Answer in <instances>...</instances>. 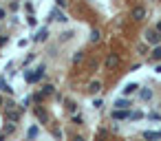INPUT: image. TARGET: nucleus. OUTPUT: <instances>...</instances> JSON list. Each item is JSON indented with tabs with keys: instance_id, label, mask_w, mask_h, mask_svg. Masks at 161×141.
<instances>
[{
	"instance_id": "4",
	"label": "nucleus",
	"mask_w": 161,
	"mask_h": 141,
	"mask_svg": "<svg viewBox=\"0 0 161 141\" xmlns=\"http://www.w3.org/2000/svg\"><path fill=\"white\" fill-rule=\"evenodd\" d=\"M146 18V9L144 7H135L132 9V20H144Z\"/></svg>"
},
{
	"instance_id": "2",
	"label": "nucleus",
	"mask_w": 161,
	"mask_h": 141,
	"mask_svg": "<svg viewBox=\"0 0 161 141\" xmlns=\"http://www.w3.org/2000/svg\"><path fill=\"white\" fill-rule=\"evenodd\" d=\"M128 108H130V99H126V97L115 102V110H128Z\"/></svg>"
},
{
	"instance_id": "7",
	"label": "nucleus",
	"mask_w": 161,
	"mask_h": 141,
	"mask_svg": "<svg viewBox=\"0 0 161 141\" xmlns=\"http://www.w3.org/2000/svg\"><path fill=\"white\" fill-rule=\"evenodd\" d=\"M141 137H144V139H148V141H157V139H161V132H148V130H146Z\"/></svg>"
},
{
	"instance_id": "15",
	"label": "nucleus",
	"mask_w": 161,
	"mask_h": 141,
	"mask_svg": "<svg viewBox=\"0 0 161 141\" xmlns=\"http://www.w3.org/2000/svg\"><path fill=\"white\" fill-rule=\"evenodd\" d=\"M27 137H29V139L38 137V128H35V126H31V128H29V132H27Z\"/></svg>"
},
{
	"instance_id": "16",
	"label": "nucleus",
	"mask_w": 161,
	"mask_h": 141,
	"mask_svg": "<svg viewBox=\"0 0 161 141\" xmlns=\"http://www.w3.org/2000/svg\"><path fill=\"white\" fill-rule=\"evenodd\" d=\"M33 38H35L38 42H40V40H47V29H42V31H40L38 35H33Z\"/></svg>"
},
{
	"instance_id": "10",
	"label": "nucleus",
	"mask_w": 161,
	"mask_h": 141,
	"mask_svg": "<svg viewBox=\"0 0 161 141\" xmlns=\"http://www.w3.org/2000/svg\"><path fill=\"white\" fill-rule=\"evenodd\" d=\"M139 97H141V99H144V102H148V99H150V97H152V90H150V88H144V90H141V93H139Z\"/></svg>"
},
{
	"instance_id": "17",
	"label": "nucleus",
	"mask_w": 161,
	"mask_h": 141,
	"mask_svg": "<svg viewBox=\"0 0 161 141\" xmlns=\"http://www.w3.org/2000/svg\"><path fill=\"white\" fill-rule=\"evenodd\" d=\"M144 117V112H139V110H135V112H130V119H141Z\"/></svg>"
},
{
	"instance_id": "5",
	"label": "nucleus",
	"mask_w": 161,
	"mask_h": 141,
	"mask_svg": "<svg viewBox=\"0 0 161 141\" xmlns=\"http://www.w3.org/2000/svg\"><path fill=\"white\" fill-rule=\"evenodd\" d=\"M113 119H130V110H113Z\"/></svg>"
},
{
	"instance_id": "21",
	"label": "nucleus",
	"mask_w": 161,
	"mask_h": 141,
	"mask_svg": "<svg viewBox=\"0 0 161 141\" xmlns=\"http://www.w3.org/2000/svg\"><path fill=\"white\" fill-rule=\"evenodd\" d=\"M66 5V0H58V7H64Z\"/></svg>"
},
{
	"instance_id": "18",
	"label": "nucleus",
	"mask_w": 161,
	"mask_h": 141,
	"mask_svg": "<svg viewBox=\"0 0 161 141\" xmlns=\"http://www.w3.org/2000/svg\"><path fill=\"white\" fill-rule=\"evenodd\" d=\"M90 40H93V42H97V40H99V31H93V35H90Z\"/></svg>"
},
{
	"instance_id": "22",
	"label": "nucleus",
	"mask_w": 161,
	"mask_h": 141,
	"mask_svg": "<svg viewBox=\"0 0 161 141\" xmlns=\"http://www.w3.org/2000/svg\"><path fill=\"white\" fill-rule=\"evenodd\" d=\"M73 141H84V139H82V137H75V139H73Z\"/></svg>"
},
{
	"instance_id": "19",
	"label": "nucleus",
	"mask_w": 161,
	"mask_h": 141,
	"mask_svg": "<svg viewBox=\"0 0 161 141\" xmlns=\"http://www.w3.org/2000/svg\"><path fill=\"white\" fill-rule=\"evenodd\" d=\"M154 31H157V33H161V20L157 22V27H154Z\"/></svg>"
},
{
	"instance_id": "3",
	"label": "nucleus",
	"mask_w": 161,
	"mask_h": 141,
	"mask_svg": "<svg viewBox=\"0 0 161 141\" xmlns=\"http://www.w3.org/2000/svg\"><path fill=\"white\" fill-rule=\"evenodd\" d=\"M51 20H58V22H64V20H66V16H64V13H62V11L58 9V7H53V9H51Z\"/></svg>"
},
{
	"instance_id": "12",
	"label": "nucleus",
	"mask_w": 161,
	"mask_h": 141,
	"mask_svg": "<svg viewBox=\"0 0 161 141\" xmlns=\"http://www.w3.org/2000/svg\"><path fill=\"white\" fill-rule=\"evenodd\" d=\"M35 115H38V119H40L42 124H47V112H44L42 108H35Z\"/></svg>"
},
{
	"instance_id": "20",
	"label": "nucleus",
	"mask_w": 161,
	"mask_h": 141,
	"mask_svg": "<svg viewBox=\"0 0 161 141\" xmlns=\"http://www.w3.org/2000/svg\"><path fill=\"white\" fill-rule=\"evenodd\" d=\"M5 16H7V11H5V9H2V7H0V20H2V18H5Z\"/></svg>"
},
{
	"instance_id": "6",
	"label": "nucleus",
	"mask_w": 161,
	"mask_h": 141,
	"mask_svg": "<svg viewBox=\"0 0 161 141\" xmlns=\"http://www.w3.org/2000/svg\"><path fill=\"white\" fill-rule=\"evenodd\" d=\"M137 88H139V84H135V82L126 84V86H124V95H126V97H128V95H132V93H137Z\"/></svg>"
},
{
	"instance_id": "9",
	"label": "nucleus",
	"mask_w": 161,
	"mask_h": 141,
	"mask_svg": "<svg viewBox=\"0 0 161 141\" xmlns=\"http://www.w3.org/2000/svg\"><path fill=\"white\" fill-rule=\"evenodd\" d=\"M99 88H102V84L99 82H93V84L88 86V93H90V95H95V93H99Z\"/></svg>"
},
{
	"instance_id": "11",
	"label": "nucleus",
	"mask_w": 161,
	"mask_h": 141,
	"mask_svg": "<svg viewBox=\"0 0 161 141\" xmlns=\"http://www.w3.org/2000/svg\"><path fill=\"white\" fill-rule=\"evenodd\" d=\"M150 60H161V44L152 49V55H150Z\"/></svg>"
},
{
	"instance_id": "13",
	"label": "nucleus",
	"mask_w": 161,
	"mask_h": 141,
	"mask_svg": "<svg viewBox=\"0 0 161 141\" xmlns=\"http://www.w3.org/2000/svg\"><path fill=\"white\" fill-rule=\"evenodd\" d=\"M117 60H119L117 55H108V60H106V66H108V68H110V66H115V64H117Z\"/></svg>"
},
{
	"instance_id": "8",
	"label": "nucleus",
	"mask_w": 161,
	"mask_h": 141,
	"mask_svg": "<svg viewBox=\"0 0 161 141\" xmlns=\"http://www.w3.org/2000/svg\"><path fill=\"white\" fill-rule=\"evenodd\" d=\"M0 90H2V93H9V95L13 93V88H11V86H9V84L2 80V77H0Z\"/></svg>"
},
{
	"instance_id": "1",
	"label": "nucleus",
	"mask_w": 161,
	"mask_h": 141,
	"mask_svg": "<svg viewBox=\"0 0 161 141\" xmlns=\"http://www.w3.org/2000/svg\"><path fill=\"white\" fill-rule=\"evenodd\" d=\"M146 42L152 44V46H159L161 44V33H157L154 29H148L146 31Z\"/></svg>"
},
{
	"instance_id": "14",
	"label": "nucleus",
	"mask_w": 161,
	"mask_h": 141,
	"mask_svg": "<svg viewBox=\"0 0 161 141\" xmlns=\"http://www.w3.org/2000/svg\"><path fill=\"white\" fill-rule=\"evenodd\" d=\"M9 121H18V117H20V112H16V110H9Z\"/></svg>"
}]
</instances>
